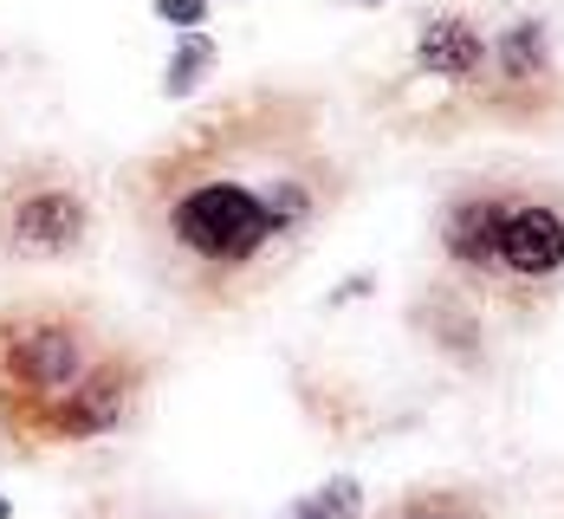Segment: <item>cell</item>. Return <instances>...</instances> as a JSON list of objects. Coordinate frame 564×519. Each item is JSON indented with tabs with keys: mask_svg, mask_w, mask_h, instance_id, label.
Wrapping results in <instances>:
<instances>
[{
	"mask_svg": "<svg viewBox=\"0 0 564 519\" xmlns=\"http://www.w3.org/2000/svg\"><path fill=\"white\" fill-rule=\"evenodd\" d=\"M364 7H383V0H364Z\"/></svg>",
	"mask_w": 564,
	"mask_h": 519,
	"instance_id": "obj_13",
	"label": "cell"
},
{
	"mask_svg": "<svg viewBox=\"0 0 564 519\" xmlns=\"http://www.w3.org/2000/svg\"><path fill=\"white\" fill-rule=\"evenodd\" d=\"M7 513H13V507H7V500H0V519H7Z\"/></svg>",
	"mask_w": 564,
	"mask_h": 519,
	"instance_id": "obj_12",
	"label": "cell"
},
{
	"mask_svg": "<svg viewBox=\"0 0 564 519\" xmlns=\"http://www.w3.org/2000/svg\"><path fill=\"white\" fill-rule=\"evenodd\" d=\"M409 65H415L422 78L448 85L467 111H480V105H487L494 58H487V33H480V20H474V13H460V7L429 13V20H422V33H415V53H409Z\"/></svg>",
	"mask_w": 564,
	"mask_h": 519,
	"instance_id": "obj_6",
	"label": "cell"
},
{
	"mask_svg": "<svg viewBox=\"0 0 564 519\" xmlns=\"http://www.w3.org/2000/svg\"><path fill=\"white\" fill-rule=\"evenodd\" d=\"M156 20H170V26H202L208 20V0H156Z\"/></svg>",
	"mask_w": 564,
	"mask_h": 519,
	"instance_id": "obj_10",
	"label": "cell"
},
{
	"mask_svg": "<svg viewBox=\"0 0 564 519\" xmlns=\"http://www.w3.org/2000/svg\"><path fill=\"white\" fill-rule=\"evenodd\" d=\"M98 202L91 182L53 150L0 163V260L7 267H65L91 247Z\"/></svg>",
	"mask_w": 564,
	"mask_h": 519,
	"instance_id": "obj_4",
	"label": "cell"
},
{
	"mask_svg": "<svg viewBox=\"0 0 564 519\" xmlns=\"http://www.w3.org/2000/svg\"><path fill=\"white\" fill-rule=\"evenodd\" d=\"M156 286L202 318H234L280 286L350 202V163L325 137V105L253 85L150 143L117 175Z\"/></svg>",
	"mask_w": 564,
	"mask_h": 519,
	"instance_id": "obj_1",
	"label": "cell"
},
{
	"mask_svg": "<svg viewBox=\"0 0 564 519\" xmlns=\"http://www.w3.org/2000/svg\"><path fill=\"white\" fill-rule=\"evenodd\" d=\"M280 519H364V480H357V474H332L325 487L285 500Z\"/></svg>",
	"mask_w": 564,
	"mask_h": 519,
	"instance_id": "obj_8",
	"label": "cell"
},
{
	"mask_svg": "<svg viewBox=\"0 0 564 519\" xmlns=\"http://www.w3.org/2000/svg\"><path fill=\"white\" fill-rule=\"evenodd\" d=\"M208 72H215V40L208 33H182L170 72H163V98H195L208 85Z\"/></svg>",
	"mask_w": 564,
	"mask_h": 519,
	"instance_id": "obj_9",
	"label": "cell"
},
{
	"mask_svg": "<svg viewBox=\"0 0 564 519\" xmlns=\"http://www.w3.org/2000/svg\"><path fill=\"white\" fill-rule=\"evenodd\" d=\"M78 519H156V513H137V507H117V500H91Z\"/></svg>",
	"mask_w": 564,
	"mask_h": 519,
	"instance_id": "obj_11",
	"label": "cell"
},
{
	"mask_svg": "<svg viewBox=\"0 0 564 519\" xmlns=\"http://www.w3.org/2000/svg\"><path fill=\"white\" fill-rule=\"evenodd\" d=\"M364 519H500V507L480 480H415Z\"/></svg>",
	"mask_w": 564,
	"mask_h": 519,
	"instance_id": "obj_7",
	"label": "cell"
},
{
	"mask_svg": "<svg viewBox=\"0 0 564 519\" xmlns=\"http://www.w3.org/2000/svg\"><path fill=\"white\" fill-rule=\"evenodd\" d=\"M487 58H494V78H487V117H507V123H545L552 111H564V72H558V46H552V26L539 13H519L500 20L487 33Z\"/></svg>",
	"mask_w": 564,
	"mask_h": 519,
	"instance_id": "obj_5",
	"label": "cell"
},
{
	"mask_svg": "<svg viewBox=\"0 0 564 519\" xmlns=\"http://www.w3.org/2000/svg\"><path fill=\"white\" fill-rule=\"evenodd\" d=\"M435 280L487 325H539L564 299V182L474 170L435 208Z\"/></svg>",
	"mask_w": 564,
	"mask_h": 519,
	"instance_id": "obj_3",
	"label": "cell"
},
{
	"mask_svg": "<svg viewBox=\"0 0 564 519\" xmlns=\"http://www.w3.org/2000/svg\"><path fill=\"white\" fill-rule=\"evenodd\" d=\"M156 357L91 299L33 292L0 305V455H53L123 435L150 397Z\"/></svg>",
	"mask_w": 564,
	"mask_h": 519,
	"instance_id": "obj_2",
	"label": "cell"
}]
</instances>
